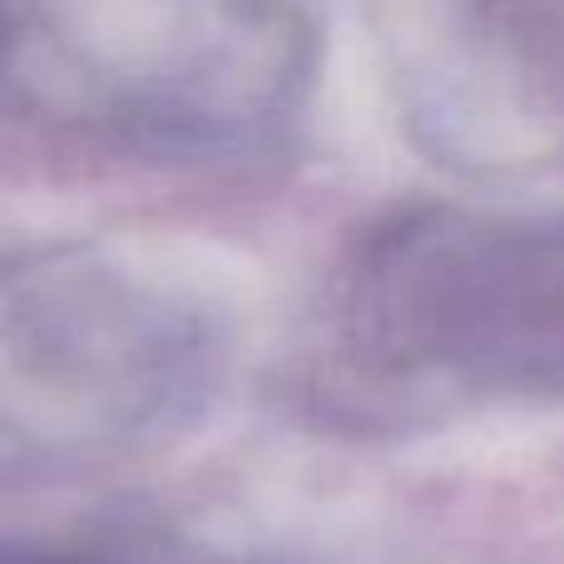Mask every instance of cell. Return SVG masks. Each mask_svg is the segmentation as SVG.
<instances>
[{"label":"cell","mask_w":564,"mask_h":564,"mask_svg":"<svg viewBox=\"0 0 564 564\" xmlns=\"http://www.w3.org/2000/svg\"><path fill=\"white\" fill-rule=\"evenodd\" d=\"M6 564H198V560H178L159 545H75V550H10Z\"/></svg>","instance_id":"cell-5"},{"label":"cell","mask_w":564,"mask_h":564,"mask_svg":"<svg viewBox=\"0 0 564 564\" xmlns=\"http://www.w3.org/2000/svg\"><path fill=\"white\" fill-rule=\"evenodd\" d=\"M214 381V332L188 297L95 248H35L0 278L10 431L119 446L188 421Z\"/></svg>","instance_id":"cell-3"},{"label":"cell","mask_w":564,"mask_h":564,"mask_svg":"<svg viewBox=\"0 0 564 564\" xmlns=\"http://www.w3.org/2000/svg\"><path fill=\"white\" fill-rule=\"evenodd\" d=\"M381 69L406 139L436 164L564 169V0H391Z\"/></svg>","instance_id":"cell-4"},{"label":"cell","mask_w":564,"mask_h":564,"mask_svg":"<svg viewBox=\"0 0 564 564\" xmlns=\"http://www.w3.org/2000/svg\"><path fill=\"white\" fill-rule=\"evenodd\" d=\"M327 347L367 397L564 401V218L406 204L357 238Z\"/></svg>","instance_id":"cell-2"},{"label":"cell","mask_w":564,"mask_h":564,"mask_svg":"<svg viewBox=\"0 0 564 564\" xmlns=\"http://www.w3.org/2000/svg\"><path fill=\"white\" fill-rule=\"evenodd\" d=\"M10 105L159 159L253 154L317 79L312 0H0Z\"/></svg>","instance_id":"cell-1"}]
</instances>
